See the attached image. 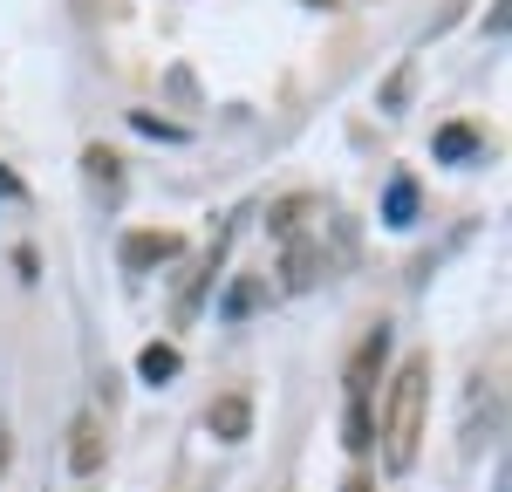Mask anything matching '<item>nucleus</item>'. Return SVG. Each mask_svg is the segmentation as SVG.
<instances>
[{
  "label": "nucleus",
  "mask_w": 512,
  "mask_h": 492,
  "mask_svg": "<svg viewBox=\"0 0 512 492\" xmlns=\"http://www.w3.org/2000/svg\"><path fill=\"white\" fill-rule=\"evenodd\" d=\"M260 294H267V281H260V274H239V281L226 287V315H233V322H246V315L260 308Z\"/></svg>",
  "instance_id": "12"
},
{
  "label": "nucleus",
  "mask_w": 512,
  "mask_h": 492,
  "mask_svg": "<svg viewBox=\"0 0 512 492\" xmlns=\"http://www.w3.org/2000/svg\"><path fill=\"white\" fill-rule=\"evenodd\" d=\"M226 246H233V219L219 226V240H212V253H198L192 281L178 287V301H171V322H178V328H185V322H198V308H205V287H212V274L226 267Z\"/></svg>",
  "instance_id": "2"
},
{
  "label": "nucleus",
  "mask_w": 512,
  "mask_h": 492,
  "mask_svg": "<svg viewBox=\"0 0 512 492\" xmlns=\"http://www.w3.org/2000/svg\"><path fill=\"white\" fill-rule=\"evenodd\" d=\"M103 458H110L103 417H76V431H69V472H76V479H96V472H103Z\"/></svg>",
  "instance_id": "4"
},
{
  "label": "nucleus",
  "mask_w": 512,
  "mask_h": 492,
  "mask_svg": "<svg viewBox=\"0 0 512 492\" xmlns=\"http://www.w3.org/2000/svg\"><path fill=\"white\" fill-rule=\"evenodd\" d=\"M383 356H390V328L376 322V328H369V335H362V349H355L349 376H342V383H349V397H369V376L383 369Z\"/></svg>",
  "instance_id": "7"
},
{
  "label": "nucleus",
  "mask_w": 512,
  "mask_h": 492,
  "mask_svg": "<svg viewBox=\"0 0 512 492\" xmlns=\"http://www.w3.org/2000/svg\"><path fill=\"white\" fill-rule=\"evenodd\" d=\"M383 226H396V233L417 226V178H410V171H396L390 192H383Z\"/></svg>",
  "instance_id": "8"
},
{
  "label": "nucleus",
  "mask_w": 512,
  "mask_h": 492,
  "mask_svg": "<svg viewBox=\"0 0 512 492\" xmlns=\"http://www.w3.org/2000/svg\"><path fill=\"white\" fill-rule=\"evenodd\" d=\"M478 151V130L472 123H444V130H437V158L444 164H465Z\"/></svg>",
  "instance_id": "10"
},
{
  "label": "nucleus",
  "mask_w": 512,
  "mask_h": 492,
  "mask_svg": "<svg viewBox=\"0 0 512 492\" xmlns=\"http://www.w3.org/2000/svg\"><path fill=\"white\" fill-rule=\"evenodd\" d=\"M321 281V246L301 240V233H287V253H280V287L287 294H308Z\"/></svg>",
  "instance_id": "5"
},
{
  "label": "nucleus",
  "mask_w": 512,
  "mask_h": 492,
  "mask_svg": "<svg viewBox=\"0 0 512 492\" xmlns=\"http://www.w3.org/2000/svg\"><path fill=\"white\" fill-rule=\"evenodd\" d=\"M424 417H431V356H410L390 383V404H383V465L390 472H410L417 465V445H424Z\"/></svg>",
  "instance_id": "1"
},
{
  "label": "nucleus",
  "mask_w": 512,
  "mask_h": 492,
  "mask_svg": "<svg viewBox=\"0 0 512 492\" xmlns=\"http://www.w3.org/2000/svg\"><path fill=\"white\" fill-rule=\"evenodd\" d=\"M130 130H137V137H158V144H185V123H164V117H151V110H130Z\"/></svg>",
  "instance_id": "13"
},
{
  "label": "nucleus",
  "mask_w": 512,
  "mask_h": 492,
  "mask_svg": "<svg viewBox=\"0 0 512 492\" xmlns=\"http://www.w3.org/2000/svg\"><path fill=\"white\" fill-rule=\"evenodd\" d=\"M82 171H89V178H96V185H110V192H117V185H123V164L110 158V151H103V144H96V151H89V158H82Z\"/></svg>",
  "instance_id": "14"
},
{
  "label": "nucleus",
  "mask_w": 512,
  "mask_h": 492,
  "mask_svg": "<svg viewBox=\"0 0 512 492\" xmlns=\"http://www.w3.org/2000/svg\"><path fill=\"white\" fill-rule=\"evenodd\" d=\"M7 458H14V431L0 424V479H7Z\"/></svg>",
  "instance_id": "16"
},
{
  "label": "nucleus",
  "mask_w": 512,
  "mask_h": 492,
  "mask_svg": "<svg viewBox=\"0 0 512 492\" xmlns=\"http://www.w3.org/2000/svg\"><path fill=\"white\" fill-rule=\"evenodd\" d=\"M137 376H144L151 390L171 383V376H178V349H171V342H144V349H137Z\"/></svg>",
  "instance_id": "9"
},
{
  "label": "nucleus",
  "mask_w": 512,
  "mask_h": 492,
  "mask_svg": "<svg viewBox=\"0 0 512 492\" xmlns=\"http://www.w3.org/2000/svg\"><path fill=\"white\" fill-rule=\"evenodd\" d=\"M205 431H212V438H226V445H239V438L253 431V397H246V390H226L219 404L205 410Z\"/></svg>",
  "instance_id": "6"
},
{
  "label": "nucleus",
  "mask_w": 512,
  "mask_h": 492,
  "mask_svg": "<svg viewBox=\"0 0 512 492\" xmlns=\"http://www.w3.org/2000/svg\"><path fill=\"white\" fill-rule=\"evenodd\" d=\"M369 438H376V424H369V397H349V410H342V445L369 451Z\"/></svg>",
  "instance_id": "11"
},
{
  "label": "nucleus",
  "mask_w": 512,
  "mask_h": 492,
  "mask_svg": "<svg viewBox=\"0 0 512 492\" xmlns=\"http://www.w3.org/2000/svg\"><path fill=\"white\" fill-rule=\"evenodd\" d=\"M178 253H185V233H171V226H137V233H123V267H130V274L171 267Z\"/></svg>",
  "instance_id": "3"
},
{
  "label": "nucleus",
  "mask_w": 512,
  "mask_h": 492,
  "mask_svg": "<svg viewBox=\"0 0 512 492\" xmlns=\"http://www.w3.org/2000/svg\"><path fill=\"white\" fill-rule=\"evenodd\" d=\"M342 492H376V486H369L362 472H349V479H342Z\"/></svg>",
  "instance_id": "17"
},
{
  "label": "nucleus",
  "mask_w": 512,
  "mask_h": 492,
  "mask_svg": "<svg viewBox=\"0 0 512 492\" xmlns=\"http://www.w3.org/2000/svg\"><path fill=\"white\" fill-rule=\"evenodd\" d=\"M403 103H410V69H396L390 89H383V110H403Z\"/></svg>",
  "instance_id": "15"
}]
</instances>
